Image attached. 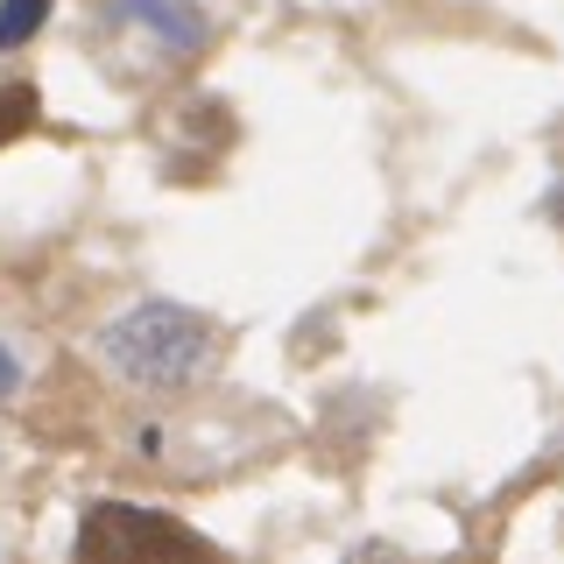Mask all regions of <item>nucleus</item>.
I'll return each instance as SVG.
<instances>
[{"label":"nucleus","instance_id":"0eeeda50","mask_svg":"<svg viewBox=\"0 0 564 564\" xmlns=\"http://www.w3.org/2000/svg\"><path fill=\"white\" fill-rule=\"evenodd\" d=\"M557 219H564V191H557Z\"/></svg>","mask_w":564,"mask_h":564},{"label":"nucleus","instance_id":"39448f33","mask_svg":"<svg viewBox=\"0 0 564 564\" xmlns=\"http://www.w3.org/2000/svg\"><path fill=\"white\" fill-rule=\"evenodd\" d=\"M43 14H50V0H0V50L29 43V35L43 29Z\"/></svg>","mask_w":564,"mask_h":564},{"label":"nucleus","instance_id":"20e7f679","mask_svg":"<svg viewBox=\"0 0 564 564\" xmlns=\"http://www.w3.org/2000/svg\"><path fill=\"white\" fill-rule=\"evenodd\" d=\"M35 85H0V149H8L14 134H29L35 128Z\"/></svg>","mask_w":564,"mask_h":564},{"label":"nucleus","instance_id":"f03ea898","mask_svg":"<svg viewBox=\"0 0 564 564\" xmlns=\"http://www.w3.org/2000/svg\"><path fill=\"white\" fill-rule=\"evenodd\" d=\"M205 557L212 543L191 536L184 522H163L155 508H128V501H99L78 529V557H128V564H149V557Z\"/></svg>","mask_w":564,"mask_h":564},{"label":"nucleus","instance_id":"7ed1b4c3","mask_svg":"<svg viewBox=\"0 0 564 564\" xmlns=\"http://www.w3.org/2000/svg\"><path fill=\"white\" fill-rule=\"evenodd\" d=\"M106 14L128 22V29H149L163 57H198V50L212 43V22H205L198 0H113Z\"/></svg>","mask_w":564,"mask_h":564},{"label":"nucleus","instance_id":"f257e3e1","mask_svg":"<svg viewBox=\"0 0 564 564\" xmlns=\"http://www.w3.org/2000/svg\"><path fill=\"white\" fill-rule=\"evenodd\" d=\"M99 360L134 388H184L212 360V325L184 304H134L99 332Z\"/></svg>","mask_w":564,"mask_h":564},{"label":"nucleus","instance_id":"423d86ee","mask_svg":"<svg viewBox=\"0 0 564 564\" xmlns=\"http://www.w3.org/2000/svg\"><path fill=\"white\" fill-rule=\"evenodd\" d=\"M14 381H22V367H14V352L0 346V395H14Z\"/></svg>","mask_w":564,"mask_h":564}]
</instances>
